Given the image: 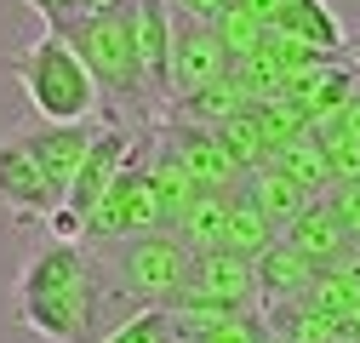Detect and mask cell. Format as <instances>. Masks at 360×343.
<instances>
[{
  "mask_svg": "<svg viewBox=\"0 0 360 343\" xmlns=\"http://www.w3.org/2000/svg\"><path fill=\"white\" fill-rule=\"evenodd\" d=\"M143 304L120 286L109 257L80 246V240H52L40 246L12 292V315L46 343H103L115 326H126Z\"/></svg>",
  "mask_w": 360,
  "mask_h": 343,
  "instance_id": "cell-1",
  "label": "cell"
},
{
  "mask_svg": "<svg viewBox=\"0 0 360 343\" xmlns=\"http://www.w3.org/2000/svg\"><path fill=\"white\" fill-rule=\"evenodd\" d=\"M63 40L80 52V63L92 69L98 80V98H103V126H160L166 109L155 103L149 80H143V63H138V34H131V0L120 6H103V12H80Z\"/></svg>",
  "mask_w": 360,
  "mask_h": 343,
  "instance_id": "cell-2",
  "label": "cell"
},
{
  "mask_svg": "<svg viewBox=\"0 0 360 343\" xmlns=\"http://www.w3.org/2000/svg\"><path fill=\"white\" fill-rule=\"evenodd\" d=\"M12 75L23 86V98L34 109V120H103V98H98V80L92 69L80 63V52L69 46L63 34L52 29H40L29 46L12 58Z\"/></svg>",
  "mask_w": 360,
  "mask_h": 343,
  "instance_id": "cell-3",
  "label": "cell"
},
{
  "mask_svg": "<svg viewBox=\"0 0 360 343\" xmlns=\"http://www.w3.org/2000/svg\"><path fill=\"white\" fill-rule=\"evenodd\" d=\"M149 149H155V126L138 138L131 160L120 166V178L109 183V195L92 206V218L80 224V246H120L131 235H149V229H166L160 224V200H155V183H149Z\"/></svg>",
  "mask_w": 360,
  "mask_h": 343,
  "instance_id": "cell-4",
  "label": "cell"
},
{
  "mask_svg": "<svg viewBox=\"0 0 360 343\" xmlns=\"http://www.w3.org/2000/svg\"><path fill=\"white\" fill-rule=\"evenodd\" d=\"M103 257L143 309H172L184 280H189V264H195V252L172 229H149V235H131L120 246H103Z\"/></svg>",
  "mask_w": 360,
  "mask_h": 343,
  "instance_id": "cell-5",
  "label": "cell"
},
{
  "mask_svg": "<svg viewBox=\"0 0 360 343\" xmlns=\"http://www.w3.org/2000/svg\"><path fill=\"white\" fill-rule=\"evenodd\" d=\"M143 132H149V126H143ZM143 132H131V126H98V138H92V149H86L75 183H69V195H63V206L46 218L58 240H80V224L92 218V206L109 195V183L120 178V166L131 160V149H138Z\"/></svg>",
  "mask_w": 360,
  "mask_h": 343,
  "instance_id": "cell-6",
  "label": "cell"
},
{
  "mask_svg": "<svg viewBox=\"0 0 360 343\" xmlns=\"http://www.w3.org/2000/svg\"><path fill=\"white\" fill-rule=\"evenodd\" d=\"M172 309H257V269H252V257L240 252H195V264H189V280L184 292H177V304Z\"/></svg>",
  "mask_w": 360,
  "mask_h": 343,
  "instance_id": "cell-7",
  "label": "cell"
},
{
  "mask_svg": "<svg viewBox=\"0 0 360 343\" xmlns=\"http://www.w3.org/2000/svg\"><path fill=\"white\" fill-rule=\"evenodd\" d=\"M229 69H235V63H229V52H223L217 23H200V18L172 12V103L206 92V86H217Z\"/></svg>",
  "mask_w": 360,
  "mask_h": 343,
  "instance_id": "cell-8",
  "label": "cell"
},
{
  "mask_svg": "<svg viewBox=\"0 0 360 343\" xmlns=\"http://www.w3.org/2000/svg\"><path fill=\"white\" fill-rule=\"evenodd\" d=\"M98 126H103V120H75V126H63V120H23V126H12V132L23 138V149L34 155L40 178L52 183L58 206H63V195H69V183H75V172H80L86 149H92Z\"/></svg>",
  "mask_w": 360,
  "mask_h": 343,
  "instance_id": "cell-9",
  "label": "cell"
},
{
  "mask_svg": "<svg viewBox=\"0 0 360 343\" xmlns=\"http://www.w3.org/2000/svg\"><path fill=\"white\" fill-rule=\"evenodd\" d=\"M160 143L177 155V166L189 172V178L212 195H235L246 183V172L235 166V155L223 149L217 132H206V126H184V120H160Z\"/></svg>",
  "mask_w": 360,
  "mask_h": 343,
  "instance_id": "cell-10",
  "label": "cell"
},
{
  "mask_svg": "<svg viewBox=\"0 0 360 343\" xmlns=\"http://www.w3.org/2000/svg\"><path fill=\"white\" fill-rule=\"evenodd\" d=\"M0 212H12L23 224H46L58 212L52 183L40 178V166H34V155L23 149L18 132H0Z\"/></svg>",
  "mask_w": 360,
  "mask_h": 343,
  "instance_id": "cell-11",
  "label": "cell"
},
{
  "mask_svg": "<svg viewBox=\"0 0 360 343\" xmlns=\"http://www.w3.org/2000/svg\"><path fill=\"white\" fill-rule=\"evenodd\" d=\"M269 29L286 34V40H303V46L326 52V58H349V29H343V18L326 0H281Z\"/></svg>",
  "mask_w": 360,
  "mask_h": 343,
  "instance_id": "cell-12",
  "label": "cell"
},
{
  "mask_svg": "<svg viewBox=\"0 0 360 343\" xmlns=\"http://www.w3.org/2000/svg\"><path fill=\"white\" fill-rule=\"evenodd\" d=\"M252 269H257V309L286 304V297H303V292L314 286V275H321V269H314L292 240H275L269 252H257V257H252Z\"/></svg>",
  "mask_w": 360,
  "mask_h": 343,
  "instance_id": "cell-13",
  "label": "cell"
},
{
  "mask_svg": "<svg viewBox=\"0 0 360 343\" xmlns=\"http://www.w3.org/2000/svg\"><path fill=\"white\" fill-rule=\"evenodd\" d=\"M281 240H292L303 257H309V264L314 269H332L338 264V257L354 246L349 240V229L338 224V212L326 206V200H314V206H303V218H292L286 229H281Z\"/></svg>",
  "mask_w": 360,
  "mask_h": 343,
  "instance_id": "cell-14",
  "label": "cell"
},
{
  "mask_svg": "<svg viewBox=\"0 0 360 343\" xmlns=\"http://www.w3.org/2000/svg\"><path fill=\"white\" fill-rule=\"evenodd\" d=\"M240 195L263 212L275 229H286L292 218H303V206H314V195L297 183V178H286V172L275 166V160H263L257 172H246V183H240Z\"/></svg>",
  "mask_w": 360,
  "mask_h": 343,
  "instance_id": "cell-15",
  "label": "cell"
},
{
  "mask_svg": "<svg viewBox=\"0 0 360 343\" xmlns=\"http://www.w3.org/2000/svg\"><path fill=\"white\" fill-rule=\"evenodd\" d=\"M246 109H252V98H246L240 75L229 69L217 86H206V92L177 98V103L166 109V120H184V126H206V132H217V126H229V120H235V115H246Z\"/></svg>",
  "mask_w": 360,
  "mask_h": 343,
  "instance_id": "cell-16",
  "label": "cell"
},
{
  "mask_svg": "<svg viewBox=\"0 0 360 343\" xmlns=\"http://www.w3.org/2000/svg\"><path fill=\"white\" fill-rule=\"evenodd\" d=\"M269 160H275V166L286 172V178H297V183H303V189H309L314 200L338 189V172H332V155H326V143L314 138L309 126H303L297 138H286V143H281L275 155H269Z\"/></svg>",
  "mask_w": 360,
  "mask_h": 343,
  "instance_id": "cell-17",
  "label": "cell"
},
{
  "mask_svg": "<svg viewBox=\"0 0 360 343\" xmlns=\"http://www.w3.org/2000/svg\"><path fill=\"white\" fill-rule=\"evenodd\" d=\"M149 183H155V200H160V224L172 229L177 218H184V212L206 195L195 178H189V172L184 166H177V155L160 143V126H155V149H149Z\"/></svg>",
  "mask_w": 360,
  "mask_h": 343,
  "instance_id": "cell-18",
  "label": "cell"
},
{
  "mask_svg": "<svg viewBox=\"0 0 360 343\" xmlns=\"http://www.w3.org/2000/svg\"><path fill=\"white\" fill-rule=\"evenodd\" d=\"M229 200H235V195H212V189H206V195L184 212V218L172 224V235L184 240L189 252H217L223 235H229Z\"/></svg>",
  "mask_w": 360,
  "mask_h": 343,
  "instance_id": "cell-19",
  "label": "cell"
},
{
  "mask_svg": "<svg viewBox=\"0 0 360 343\" xmlns=\"http://www.w3.org/2000/svg\"><path fill=\"white\" fill-rule=\"evenodd\" d=\"M281 240V229L263 218V212L235 189V200H229V235H223V252H240V257H257V252H269Z\"/></svg>",
  "mask_w": 360,
  "mask_h": 343,
  "instance_id": "cell-20",
  "label": "cell"
},
{
  "mask_svg": "<svg viewBox=\"0 0 360 343\" xmlns=\"http://www.w3.org/2000/svg\"><path fill=\"white\" fill-rule=\"evenodd\" d=\"M103 343H184V332H177L172 309H138L126 326H115Z\"/></svg>",
  "mask_w": 360,
  "mask_h": 343,
  "instance_id": "cell-21",
  "label": "cell"
},
{
  "mask_svg": "<svg viewBox=\"0 0 360 343\" xmlns=\"http://www.w3.org/2000/svg\"><path fill=\"white\" fill-rule=\"evenodd\" d=\"M321 200L338 212V224H343V229H349V240L360 246V183H338V189H332V195H321Z\"/></svg>",
  "mask_w": 360,
  "mask_h": 343,
  "instance_id": "cell-22",
  "label": "cell"
},
{
  "mask_svg": "<svg viewBox=\"0 0 360 343\" xmlns=\"http://www.w3.org/2000/svg\"><path fill=\"white\" fill-rule=\"evenodd\" d=\"M29 6L46 18V29H52V34H63V29L80 18V0H29Z\"/></svg>",
  "mask_w": 360,
  "mask_h": 343,
  "instance_id": "cell-23",
  "label": "cell"
},
{
  "mask_svg": "<svg viewBox=\"0 0 360 343\" xmlns=\"http://www.w3.org/2000/svg\"><path fill=\"white\" fill-rule=\"evenodd\" d=\"M172 12H184V18H200V23H217L223 12L235 6V0H166Z\"/></svg>",
  "mask_w": 360,
  "mask_h": 343,
  "instance_id": "cell-24",
  "label": "cell"
}]
</instances>
